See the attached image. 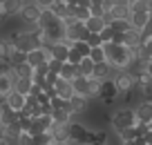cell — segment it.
I'll return each instance as SVG.
<instances>
[{"instance_id": "cell-3", "label": "cell", "mask_w": 152, "mask_h": 145, "mask_svg": "<svg viewBox=\"0 0 152 145\" xmlns=\"http://www.w3.org/2000/svg\"><path fill=\"white\" fill-rule=\"evenodd\" d=\"M18 16H20L23 23H38V18H40V9L36 7V0H23Z\"/></svg>"}, {"instance_id": "cell-15", "label": "cell", "mask_w": 152, "mask_h": 145, "mask_svg": "<svg viewBox=\"0 0 152 145\" xmlns=\"http://www.w3.org/2000/svg\"><path fill=\"white\" fill-rule=\"evenodd\" d=\"M18 121V114H14L11 109H7L5 105L0 107V127H7V125H14Z\"/></svg>"}, {"instance_id": "cell-1", "label": "cell", "mask_w": 152, "mask_h": 145, "mask_svg": "<svg viewBox=\"0 0 152 145\" xmlns=\"http://www.w3.org/2000/svg\"><path fill=\"white\" fill-rule=\"evenodd\" d=\"M110 123H112L114 132H123V130H128V127H134V125H137V118H134L132 107H119L116 112L112 114Z\"/></svg>"}, {"instance_id": "cell-20", "label": "cell", "mask_w": 152, "mask_h": 145, "mask_svg": "<svg viewBox=\"0 0 152 145\" xmlns=\"http://www.w3.org/2000/svg\"><path fill=\"white\" fill-rule=\"evenodd\" d=\"M31 74H34V69L27 65V63L14 67V76H16V78H29V80H31Z\"/></svg>"}, {"instance_id": "cell-30", "label": "cell", "mask_w": 152, "mask_h": 145, "mask_svg": "<svg viewBox=\"0 0 152 145\" xmlns=\"http://www.w3.org/2000/svg\"><path fill=\"white\" fill-rule=\"evenodd\" d=\"M90 145H110L107 141H105V143H99V141H94V143H90Z\"/></svg>"}, {"instance_id": "cell-28", "label": "cell", "mask_w": 152, "mask_h": 145, "mask_svg": "<svg viewBox=\"0 0 152 145\" xmlns=\"http://www.w3.org/2000/svg\"><path fill=\"white\" fill-rule=\"evenodd\" d=\"M54 145H76L74 141H65V143H54Z\"/></svg>"}, {"instance_id": "cell-2", "label": "cell", "mask_w": 152, "mask_h": 145, "mask_svg": "<svg viewBox=\"0 0 152 145\" xmlns=\"http://www.w3.org/2000/svg\"><path fill=\"white\" fill-rule=\"evenodd\" d=\"M69 141H74L76 145H90V143H94V132L87 130L83 123L72 121L69 123Z\"/></svg>"}, {"instance_id": "cell-27", "label": "cell", "mask_w": 152, "mask_h": 145, "mask_svg": "<svg viewBox=\"0 0 152 145\" xmlns=\"http://www.w3.org/2000/svg\"><path fill=\"white\" fill-rule=\"evenodd\" d=\"M16 145H34V141H31L29 134H20L18 138H16Z\"/></svg>"}, {"instance_id": "cell-4", "label": "cell", "mask_w": 152, "mask_h": 145, "mask_svg": "<svg viewBox=\"0 0 152 145\" xmlns=\"http://www.w3.org/2000/svg\"><path fill=\"white\" fill-rule=\"evenodd\" d=\"M132 112H134V118H137L139 123L152 125V101H137Z\"/></svg>"}, {"instance_id": "cell-24", "label": "cell", "mask_w": 152, "mask_h": 145, "mask_svg": "<svg viewBox=\"0 0 152 145\" xmlns=\"http://www.w3.org/2000/svg\"><path fill=\"white\" fill-rule=\"evenodd\" d=\"M31 141H34V145H52L54 143V138H52L49 132H43V134H38V136H31Z\"/></svg>"}, {"instance_id": "cell-21", "label": "cell", "mask_w": 152, "mask_h": 145, "mask_svg": "<svg viewBox=\"0 0 152 145\" xmlns=\"http://www.w3.org/2000/svg\"><path fill=\"white\" fill-rule=\"evenodd\" d=\"M110 29H112L114 34H125V31H130V23L128 20H112V23H110Z\"/></svg>"}, {"instance_id": "cell-23", "label": "cell", "mask_w": 152, "mask_h": 145, "mask_svg": "<svg viewBox=\"0 0 152 145\" xmlns=\"http://www.w3.org/2000/svg\"><path fill=\"white\" fill-rule=\"evenodd\" d=\"M87 58H90L94 65H99V63H105V56H103V49H101V47H94V49H90Z\"/></svg>"}, {"instance_id": "cell-9", "label": "cell", "mask_w": 152, "mask_h": 145, "mask_svg": "<svg viewBox=\"0 0 152 145\" xmlns=\"http://www.w3.org/2000/svg\"><path fill=\"white\" fill-rule=\"evenodd\" d=\"M20 5H23V0H0V16H2V20L11 18V16H18Z\"/></svg>"}, {"instance_id": "cell-16", "label": "cell", "mask_w": 152, "mask_h": 145, "mask_svg": "<svg viewBox=\"0 0 152 145\" xmlns=\"http://www.w3.org/2000/svg\"><path fill=\"white\" fill-rule=\"evenodd\" d=\"M103 29H105L103 18H90V20L85 23V31H87V34H94V36H99Z\"/></svg>"}, {"instance_id": "cell-10", "label": "cell", "mask_w": 152, "mask_h": 145, "mask_svg": "<svg viewBox=\"0 0 152 145\" xmlns=\"http://www.w3.org/2000/svg\"><path fill=\"white\" fill-rule=\"evenodd\" d=\"M128 23L134 31H143L148 25H152V14H130Z\"/></svg>"}, {"instance_id": "cell-14", "label": "cell", "mask_w": 152, "mask_h": 145, "mask_svg": "<svg viewBox=\"0 0 152 145\" xmlns=\"http://www.w3.org/2000/svg\"><path fill=\"white\" fill-rule=\"evenodd\" d=\"M99 96H101V83L90 78L87 80V89H85V98L92 103V101H99Z\"/></svg>"}, {"instance_id": "cell-5", "label": "cell", "mask_w": 152, "mask_h": 145, "mask_svg": "<svg viewBox=\"0 0 152 145\" xmlns=\"http://www.w3.org/2000/svg\"><path fill=\"white\" fill-rule=\"evenodd\" d=\"M69 49H72V45H69L67 40H56V42H52V45L47 47L49 58H54V60H58V63H65V60H67Z\"/></svg>"}, {"instance_id": "cell-8", "label": "cell", "mask_w": 152, "mask_h": 145, "mask_svg": "<svg viewBox=\"0 0 152 145\" xmlns=\"http://www.w3.org/2000/svg\"><path fill=\"white\" fill-rule=\"evenodd\" d=\"M110 18L112 20H128L130 9H128V0H112V9H110Z\"/></svg>"}, {"instance_id": "cell-29", "label": "cell", "mask_w": 152, "mask_h": 145, "mask_svg": "<svg viewBox=\"0 0 152 145\" xmlns=\"http://www.w3.org/2000/svg\"><path fill=\"white\" fill-rule=\"evenodd\" d=\"M121 145H134V138L132 141H121Z\"/></svg>"}, {"instance_id": "cell-32", "label": "cell", "mask_w": 152, "mask_h": 145, "mask_svg": "<svg viewBox=\"0 0 152 145\" xmlns=\"http://www.w3.org/2000/svg\"><path fill=\"white\" fill-rule=\"evenodd\" d=\"M0 20H2V16H0Z\"/></svg>"}, {"instance_id": "cell-19", "label": "cell", "mask_w": 152, "mask_h": 145, "mask_svg": "<svg viewBox=\"0 0 152 145\" xmlns=\"http://www.w3.org/2000/svg\"><path fill=\"white\" fill-rule=\"evenodd\" d=\"M92 69H94V63H92L90 58H83V60L78 63V74H81L83 78H92Z\"/></svg>"}, {"instance_id": "cell-13", "label": "cell", "mask_w": 152, "mask_h": 145, "mask_svg": "<svg viewBox=\"0 0 152 145\" xmlns=\"http://www.w3.org/2000/svg\"><path fill=\"white\" fill-rule=\"evenodd\" d=\"M76 76H81L78 74V67L76 65H69V63H63L61 65V71H58V78H63V80H74Z\"/></svg>"}, {"instance_id": "cell-26", "label": "cell", "mask_w": 152, "mask_h": 145, "mask_svg": "<svg viewBox=\"0 0 152 145\" xmlns=\"http://www.w3.org/2000/svg\"><path fill=\"white\" fill-rule=\"evenodd\" d=\"M85 42H87V47H90V49H94V47H101V38L94 36V34H87Z\"/></svg>"}, {"instance_id": "cell-6", "label": "cell", "mask_w": 152, "mask_h": 145, "mask_svg": "<svg viewBox=\"0 0 152 145\" xmlns=\"http://www.w3.org/2000/svg\"><path fill=\"white\" fill-rule=\"evenodd\" d=\"M87 109H90V101L85 98V96H72L69 101H67V114L69 116H76V114H87Z\"/></svg>"}, {"instance_id": "cell-7", "label": "cell", "mask_w": 152, "mask_h": 145, "mask_svg": "<svg viewBox=\"0 0 152 145\" xmlns=\"http://www.w3.org/2000/svg\"><path fill=\"white\" fill-rule=\"evenodd\" d=\"M49 60V52H47V47H38V49H34V52L27 54V65L31 67V69H36V67L45 65V63Z\"/></svg>"}, {"instance_id": "cell-12", "label": "cell", "mask_w": 152, "mask_h": 145, "mask_svg": "<svg viewBox=\"0 0 152 145\" xmlns=\"http://www.w3.org/2000/svg\"><path fill=\"white\" fill-rule=\"evenodd\" d=\"M130 14H152V2L150 0H128Z\"/></svg>"}, {"instance_id": "cell-31", "label": "cell", "mask_w": 152, "mask_h": 145, "mask_svg": "<svg viewBox=\"0 0 152 145\" xmlns=\"http://www.w3.org/2000/svg\"><path fill=\"white\" fill-rule=\"evenodd\" d=\"M2 138H5V136H2V130H0V141H2Z\"/></svg>"}, {"instance_id": "cell-18", "label": "cell", "mask_w": 152, "mask_h": 145, "mask_svg": "<svg viewBox=\"0 0 152 145\" xmlns=\"http://www.w3.org/2000/svg\"><path fill=\"white\" fill-rule=\"evenodd\" d=\"M87 80H90V78H83V76H76V78L72 80V92H74L76 96H85V89H87Z\"/></svg>"}, {"instance_id": "cell-11", "label": "cell", "mask_w": 152, "mask_h": 145, "mask_svg": "<svg viewBox=\"0 0 152 145\" xmlns=\"http://www.w3.org/2000/svg\"><path fill=\"white\" fill-rule=\"evenodd\" d=\"M5 107H7V109H11L14 114H18L20 109L25 107V96H20V94H16L14 89H11V92L5 96Z\"/></svg>"}, {"instance_id": "cell-22", "label": "cell", "mask_w": 152, "mask_h": 145, "mask_svg": "<svg viewBox=\"0 0 152 145\" xmlns=\"http://www.w3.org/2000/svg\"><path fill=\"white\" fill-rule=\"evenodd\" d=\"M72 49H74L76 54L81 58H87V54H90V47H87L85 40H78V42H72Z\"/></svg>"}, {"instance_id": "cell-33", "label": "cell", "mask_w": 152, "mask_h": 145, "mask_svg": "<svg viewBox=\"0 0 152 145\" xmlns=\"http://www.w3.org/2000/svg\"><path fill=\"white\" fill-rule=\"evenodd\" d=\"M52 145H54V143H52Z\"/></svg>"}, {"instance_id": "cell-25", "label": "cell", "mask_w": 152, "mask_h": 145, "mask_svg": "<svg viewBox=\"0 0 152 145\" xmlns=\"http://www.w3.org/2000/svg\"><path fill=\"white\" fill-rule=\"evenodd\" d=\"M36 7L40 9V14H45V11H54V0H36Z\"/></svg>"}, {"instance_id": "cell-17", "label": "cell", "mask_w": 152, "mask_h": 145, "mask_svg": "<svg viewBox=\"0 0 152 145\" xmlns=\"http://www.w3.org/2000/svg\"><path fill=\"white\" fill-rule=\"evenodd\" d=\"M29 89H31V80H29V78H16V80H14V92H16V94L27 96Z\"/></svg>"}]
</instances>
